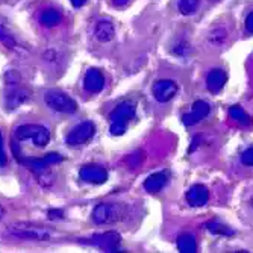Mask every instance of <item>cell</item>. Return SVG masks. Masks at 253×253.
Wrapping results in <instances>:
<instances>
[{
  "label": "cell",
  "mask_w": 253,
  "mask_h": 253,
  "mask_svg": "<svg viewBox=\"0 0 253 253\" xmlns=\"http://www.w3.org/2000/svg\"><path fill=\"white\" fill-rule=\"evenodd\" d=\"M70 2H72V5H73L75 8H81V6L85 5L86 0H70Z\"/></svg>",
  "instance_id": "cell-30"
},
{
  "label": "cell",
  "mask_w": 253,
  "mask_h": 253,
  "mask_svg": "<svg viewBox=\"0 0 253 253\" xmlns=\"http://www.w3.org/2000/svg\"><path fill=\"white\" fill-rule=\"evenodd\" d=\"M177 250L180 253H194L197 252V243L193 235L190 234H183L177 240Z\"/></svg>",
  "instance_id": "cell-19"
},
{
  "label": "cell",
  "mask_w": 253,
  "mask_h": 253,
  "mask_svg": "<svg viewBox=\"0 0 253 253\" xmlns=\"http://www.w3.org/2000/svg\"><path fill=\"white\" fill-rule=\"evenodd\" d=\"M246 29H247L250 34H253V11L246 17Z\"/></svg>",
  "instance_id": "cell-28"
},
{
  "label": "cell",
  "mask_w": 253,
  "mask_h": 253,
  "mask_svg": "<svg viewBox=\"0 0 253 253\" xmlns=\"http://www.w3.org/2000/svg\"><path fill=\"white\" fill-rule=\"evenodd\" d=\"M167 174L164 171L161 173H155V174H150L146 180H144V190L147 193H159L161 190H163L166 187L167 183Z\"/></svg>",
  "instance_id": "cell-16"
},
{
  "label": "cell",
  "mask_w": 253,
  "mask_h": 253,
  "mask_svg": "<svg viewBox=\"0 0 253 253\" xmlns=\"http://www.w3.org/2000/svg\"><path fill=\"white\" fill-rule=\"evenodd\" d=\"M96 132V126L93 122H82L78 126H75L65 136V143L68 146H81L93 138Z\"/></svg>",
  "instance_id": "cell-7"
},
{
  "label": "cell",
  "mask_w": 253,
  "mask_h": 253,
  "mask_svg": "<svg viewBox=\"0 0 253 253\" xmlns=\"http://www.w3.org/2000/svg\"><path fill=\"white\" fill-rule=\"evenodd\" d=\"M199 3H200V0H179V11L180 14L183 15H191L197 11L199 8Z\"/></svg>",
  "instance_id": "cell-22"
},
{
  "label": "cell",
  "mask_w": 253,
  "mask_h": 253,
  "mask_svg": "<svg viewBox=\"0 0 253 253\" xmlns=\"http://www.w3.org/2000/svg\"><path fill=\"white\" fill-rule=\"evenodd\" d=\"M62 21V14L55 8H47L40 14V23L44 28H55Z\"/></svg>",
  "instance_id": "cell-18"
},
{
  "label": "cell",
  "mask_w": 253,
  "mask_h": 253,
  "mask_svg": "<svg viewBox=\"0 0 253 253\" xmlns=\"http://www.w3.org/2000/svg\"><path fill=\"white\" fill-rule=\"evenodd\" d=\"M185 199H187V202L191 206H194V208H199V206H203V205L208 203L210 191H208V188H206L205 185H193L187 191Z\"/></svg>",
  "instance_id": "cell-14"
},
{
  "label": "cell",
  "mask_w": 253,
  "mask_h": 253,
  "mask_svg": "<svg viewBox=\"0 0 253 253\" xmlns=\"http://www.w3.org/2000/svg\"><path fill=\"white\" fill-rule=\"evenodd\" d=\"M0 41H2L5 45H8V47H15L17 45V41L14 40L11 32L2 25V23H0Z\"/></svg>",
  "instance_id": "cell-24"
},
{
  "label": "cell",
  "mask_w": 253,
  "mask_h": 253,
  "mask_svg": "<svg viewBox=\"0 0 253 253\" xmlns=\"http://www.w3.org/2000/svg\"><path fill=\"white\" fill-rule=\"evenodd\" d=\"M6 164H8V156L3 147V136H2V132H0V167H6Z\"/></svg>",
  "instance_id": "cell-27"
},
{
  "label": "cell",
  "mask_w": 253,
  "mask_h": 253,
  "mask_svg": "<svg viewBox=\"0 0 253 253\" xmlns=\"http://www.w3.org/2000/svg\"><path fill=\"white\" fill-rule=\"evenodd\" d=\"M61 161H62V156L56 152H52L42 158H23V159H20V163L37 173H41L44 170H47L50 166L61 163Z\"/></svg>",
  "instance_id": "cell-8"
},
{
  "label": "cell",
  "mask_w": 253,
  "mask_h": 253,
  "mask_svg": "<svg viewBox=\"0 0 253 253\" xmlns=\"http://www.w3.org/2000/svg\"><path fill=\"white\" fill-rule=\"evenodd\" d=\"M8 232L21 240H34V241H45L52 238V231L42 226L34 224H11Z\"/></svg>",
  "instance_id": "cell-3"
},
{
  "label": "cell",
  "mask_w": 253,
  "mask_h": 253,
  "mask_svg": "<svg viewBox=\"0 0 253 253\" xmlns=\"http://www.w3.org/2000/svg\"><path fill=\"white\" fill-rule=\"evenodd\" d=\"M224 38H226V31H224V29L214 31V32L211 34V37H210L211 42H214V44H221V42L224 41Z\"/></svg>",
  "instance_id": "cell-26"
},
{
  "label": "cell",
  "mask_w": 253,
  "mask_h": 253,
  "mask_svg": "<svg viewBox=\"0 0 253 253\" xmlns=\"http://www.w3.org/2000/svg\"><path fill=\"white\" fill-rule=\"evenodd\" d=\"M15 138L18 140H31L35 146L44 147L50 141V132L44 126L40 125H23L18 126L14 132Z\"/></svg>",
  "instance_id": "cell-2"
},
{
  "label": "cell",
  "mask_w": 253,
  "mask_h": 253,
  "mask_svg": "<svg viewBox=\"0 0 253 253\" xmlns=\"http://www.w3.org/2000/svg\"><path fill=\"white\" fill-rule=\"evenodd\" d=\"M94 35L100 42H108L114 38V26L112 23L106 18L99 20L96 23V28H94Z\"/></svg>",
  "instance_id": "cell-17"
},
{
  "label": "cell",
  "mask_w": 253,
  "mask_h": 253,
  "mask_svg": "<svg viewBox=\"0 0 253 253\" xmlns=\"http://www.w3.org/2000/svg\"><path fill=\"white\" fill-rule=\"evenodd\" d=\"M79 177L88 183H103L108 179V171L100 166H85L79 170Z\"/></svg>",
  "instance_id": "cell-12"
},
{
  "label": "cell",
  "mask_w": 253,
  "mask_h": 253,
  "mask_svg": "<svg viewBox=\"0 0 253 253\" xmlns=\"http://www.w3.org/2000/svg\"><path fill=\"white\" fill-rule=\"evenodd\" d=\"M135 111H136V106L133 102H122L120 105H117L111 111L109 130L114 136H120L126 132L127 123L135 117Z\"/></svg>",
  "instance_id": "cell-1"
},
{
  "label": "cell",
  "mask_w": 253,
  "mask_h": 253,
  "mask_svg": "<svg viewBox=\"0 0 253 253\" xmlns=\"http://www.w3.org/2000/svg\"><path fill=\"white\" fill-rule=\"evenodd\" d=\"M226 81H227L226 72L221 70V68H214V70H211L208 73V76H206V86H208L211 93L217 94L218 91H221L223 86L226 85Z\"/></svg>",
  "instance_id": "cell-15"
},
{
  "label": "cell",
  "mask_w": 253,
  "mask_h": 253,
  "mask_svg": "<svg viewBox=\"0 0 253 253\" xmlns=\"http://www.w3.org/2000/svg\"><path fill=\"white\" fill-rule=\"evenodd\" d=\"M125 206L120 203H99L93 210L91 218L96 224H109L116 223L123 217Z\"/></svg>",
  "instance_id": "cell-4"
},
{
  "label": "cell",
  "mask_w": 253,
  "mask_h": 253,
  "mask_svg": "<svg viewBox=\"0 0 253 253\" xmlns=\"http://www.w3.org/2000/svg\"><path fill=\"white\" fill-rule=\"evenodd\" d=\"M229 116H231L232 120L238 122L240 125H250L252 123V119L249 117V114L238 105L232 106V108H229Z\"/></svg>",
  "instance_id": "cell-20"
},
{
  "label": "cell",
  "mask_w": 253,
  "mask_h": 253,
  "mask_svg": "<svg viewBox=\"0 0 253 253\" xmlns=\"http://www.w3.org/2000/svg\"><path fill=\"white\" fill-rule=\"evenodd\" d=\"M211 108L210 105L206 103L205 100H197L191 111L187 112V114H183V117H182V123L185 125V126H194L197 125L199 122H202L203 119L208 117V114H210Z\"/></svg>",
  "instance_id": "cell-11"
},
{
  "label": "cell",
  "mask_w": 253,
  "mask_h": 253,
  "mask_svg": "<svg viewBox=\"0 0 253 253\" xmlns=\"http://www.w3.org/2000/svg\"><path fill=\"white\" fill-rule=\"evenodd\" d=\"M29 91L18 86V84H8V89L5 93V105L8 109H15L21 106L29 99Z\"/></svg>",
  "instance_id": "cell-10"
},
{
  "label": "cell",
  "mask_w": 253,
  "mask_h": 253,
  "mask_svg": "<svg viewBox=\"0 0 253 253\" xmlns=\"http://www.w3.org/2000/svg\"><path fill=\"white\" fill-rule=\"evenodd\" d=\"M49 217L50 218H62L64 217V211H61V210H50L49 211Z\"/></svg>",
  "instance_id": "cell-29"
},
{
  "label": "cell",
  "mask_w": 253,
  "mask_h": 253,
  "mask_svg": "<svg viewBox=\"0 0 253 253\" xmlns=\"http://www.w3.org/2000/svg\"><path fill=\"white\" fill-rule=\"evenodd\" d=\"M3 215H5V208H3V205L0 203V220L3 218Z\"/></svg>",
  "instance_id": "cell-32"
},
{
  "label": "cell",
  "mask_w": 253,
  "mask_h": 253,
  "mask_svg": "<svg viewBox=\"0 0 253 253\" xmlns=\"http://www.w3.org/2000/svg\"><path fill=\"white\" fill-rule=\"evenodd\" d=\"M120 241H122V237L117 232H103V234H97V235L89 237V238L84 240L82 243L86 246L99 247L103 252H119L120 250Z\"/></svg>",
  "instance_id": "cell-6"
},
{
  "label": "cell",
  "mask_w": 253,
  "mask_h": 253,
  "mask_svg": "<svg viewBox=\"0 0 253 253\" xmlns=\"http://www.w3.org/2000/svg\"><path fill=\"white\" fill-rule=\"evenodd\" d=\"M152 93H153V97L161 102V103H166L169 100H171L176 93H177V85L170 81V79H161V81H156L152 86Z\"/></svg>",
  "instance_id": "cell-9"
},
{
  "label": "cell",
  "mask_w": 253,
  "mask_h": 253,
  "mask_svg": "<svg viewBox=\"0 0 253 253\" xmlns=\"http://www.w3.org/2000/svg\"><path fill=\"white\" fill-rule=\"evenodd\" d=\"M112 2L116 6H125V5H127L129 0H112Z\"/></svg>",
  "instance_id": "cell-31"
},
{
  "label": "cell",
  "mask_w": 253,
  "mask_h": 253,
  "mask_svg": "<svg viewBox=\"0 0 253 253\" xmlns=\"http://www.w3.org/2000/svg\"><path fill=\"white\" fill-rule=\"evenodd\" d=\"M44 103L53 111L64 112V114H73L78 109L76 102L70 96H67L62 91H56V89L47 91L44 94Z\"/></svg>",
  "instance_id": "cell-5"
},
{
  "label": "cell",
  "mask_w": 253,
  "mask_h": 253,
  "mask_svg": "<svg viewBox=\"0 0 253 253\" xmlns=\"http://www.w3.org/2000/svg\"><path fill=\"white\" fill-rule=\"evenodd\" d=\"M84 86L88 93H93V94H97L103 89L105 86V76L102 75V72L99 68H89L85 75V79H84Z\"/></svg>",
  "instance_id": "cell-13"
},
{
  "label": "cell",
  "mask_w": 253,
  "mask_h": 253,
  "mask_svg": "<svg viewBox=\"0 0 253 253\" xmlns=\"http://www.w3.org/2000/svg\"><path fill=\"white\" fill-rule=\"evenodd\" d=\"M143 161H144V153L141 150H138L129 156L125 158V163L130 167V169H135V167H140L143 164Z\"/></svg>",
  "instance_id": "cell-23"
},
{
  "label": "cell",
  "mask_w": 253,
  "mask_h": 253,
  "mask_svg": "<svg viewBox=\"0 0 253 253\" xmlns=\"http://www.w3.org/2000/svg\"><path fill=\"white\" fill-rule=\"evenodd\" d=\"M241 163L247 167H253V147H249L241 155Z\"/></svg>",
  "instance_id": "cell-25"
},
{
  "label": "cell",
  "mask_w": 253,
  "mask_h": 253,
  "mask_svg": "<svg viewBox=\"0 0 253 253\" xmlns=\"http://www.w3.org/2000/svg\"><path fill=\"white\" fill-rule=\"evenodd\" d=\"M206 229L214 234V235H224V237H229V235H234V231L229 226L226 224H221L218 221H210L208 224H206Z\"/></svg>",
  "instance_id": "cell-21"
}]
</instances>
